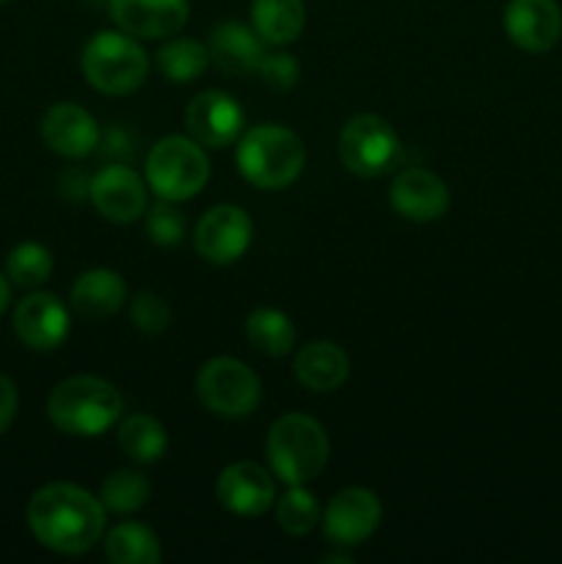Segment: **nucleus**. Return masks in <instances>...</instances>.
Masks as SVG:
<instances>
[{"instance_id": "f257e3e1", "label": "nucleus", "mask_w": 562, "mask_h": 564, "mask_svg": "<svg viewBox=\"0 0 562 564\" xmlns=\"http://www.w3.org/2000/svg\"><path fill=\"white\" fill-rule=\"evenodd\" d=\"M28 529L44 549L80 556L105 538V507L80 485L50 482L28 501Z\"/></svg>"}, {"instance_id": "f03ea898", "label": "nucleus", "mask_w": 562, "mask_h": 564, "mask_svg": "<svg viewBox=\"0 0 562 564\" xmlns=\"http://www.w3.org/2000/svg\"><path fill=\"white\" fill-rule=\"evenodd\" d=\"M125 400L114 383L94 375L61 380L47 400V416L61 433L97 438L121 422Z\"/></svg>"}, {"instance_id": "7ed1b4c3", "label": "nucleus", "mask_w": 562, "mask_h": 564, "mask_svg": "<svg viewBox=\"0 0 562 564\" xmlns=\"http://www.w3.org/2000/svg\"><path fill=\"white\" fill-rule=\"evenodd\" d=\"M237 171L259 191H284L306 165V147L301 138L281 124L251 127L237 141Z\"/></svg>"}, {"instance_id": "20e7f679", "label": "nucleus", "mask_w": 562, "mask_h": 564, "mask_svg": "<svg viewBox=\"0 0 562 564\" xmlns=\"http://www.w3.org/2000/svg\"><path fill=\"white\" fill-rule=\"evenodd\" d=\"M328 433L306 413H284L268 430V463L284 485H306L328 466Z\"/></svg>"}, {"instance_id": "39448f33", "label": "nucleus", "mask_w": 562, "mask_h": 564, "mask_svg": "<svg viewBox=\"0 0 562 564\" xmlns=\"http://www.w3.org/2000/svg\"><path fill=\"white\" fill-rule=\"evenodd\" d=\"M80 69L99 94L127 97L147 80L149 55L130 33L99 31L83 47Z\"/></svg>"}, {"instance_id": "423d86ee", "label": "nucleus", "mask_w": 562, "mask_h": 564, "mask_svg": "<svg viewBox=\"0 0 562 564\" xmlns=\"http://www.w3.org/2000/svg\"><path fill=\"white\" fill-rule=\"evenodd\" d=\"M147 182L165 202H187L209 182V158L191 135H165L149 149Z\"/></svg>"}, {"instance_id": "0eeeda50", "label": "nucleus", "mask_w": 562, "mask_h": 564, "mask_svg": "<svg viewBox=\"0 0 562 564\" xmlns=\"http://www.w3.org/2000/svg\"><path fill=\"white\" fill-rule=\"evenodd\" d=\"M196 394L215 416L246 419L262 402V383L248 364L231 356H215L198 369Z\"/></svg>"}, {"instance_id": "6e6552de", "label": "nucleus", "mask_w": 562, "mask_h": 564, "mask_svg": "<svg viewBox=\"0 0 562 564\" xmlns=\"http://www.w3.org/2000/svg\"><path fill=\"white\" fill-rule=\"evenodd\" d=\"M339 160L350 174L361 180H375L386 174L400 158V135L395 127L378 113H358L345 121L339 130Z\"/></svg>"}, {"instance_id": "1a4fd4ad", "label": "nucleus", "mask_w": 562, "mask_h": 564, "mask_svg": "<svg viewBox=\"0 0 562 564\" xmlns=\"http://www.w3.org/2000/svg\"><path fill=\"white\" fill-rule=\"evenodd\" d=\"M251 237L253 224L246 209L237 204H215L198 218L193 242L204 262L224 268V264L237 262L248 251Z\"/></svg>"}, {"instance_id": "9d476101", "label": "nucleus", "mask_w": 562, "mask_h": 564, "mask_svg": "<svg viewBox=\"0 0 562 564\" xmlns=\"http://www.w3.org/2000/svg\"><path fill=\"white\" fill-rule=\"evenodd\" d=\"M380 518H383V507L372 490L345 488L325 505L320 523L331 543L353 549V545L367 543L378 532Z\"/></svg>"}, {"instance_id": "9b49d317", "label": "nucleus", "mask_w": 562, "mask_h": 564, "mask_svg": "<svg viewBox=\"0 0 562 564\" xmlns=\"http://www.w3.org/2000/svg\"><path fill=\"white\" fill-rule=\"evenodd\" d=\"M185 127L193 141L209 149H226L240 141L246 130V113L231 94L207 88L196 94L185 108Z\"/></svg>"}, {"instance_id": "f8f14e48", "label": "nucleus", "mask_w": 562, "mask_h": 564, "mask_svg": "<svg viewBox=\"0 0 562 564\" xmlns=\"http://www.w3.org/2000/svg\"><path fill=\"white\" fill-rule=\"evenodd\" d=\"M88 198L94 209L110 224H132L143 218L149 204L147 182L125 163H110L99 169L88 182Z\"/></svg>"}, {"instance_id": "ddd939ff", "label": "nucleus", "mask_w": 562, "mask_h": 564, "mask_svg": "<svg viewBox=\"0 0 562 564\" xmlns=\"http://www.w3.org/2000/svg\"><path fill=\"white\" fill-rule=\"evenodd\" d=\"M215 496L220 507L231 516L257 518L275 505V479L273 471L253 460L231 463L220 471L215 482Z\"/></svg>"}, {"instance_id": "4468645a", "label": "nucleus", "mask_w": 562, "mask_h": 564, "mask_svg": "<svg viewBox=\"0 0 562 564\" xmlns=\"http://www.w3.org/2000/svg\"><path fill=\"white\" fill-rule=\"evenodd\" d=\"M389 204L400 218L413 220V224H433V220L444 218L452 196L439 174L411 165L391 180Z\"/></svg>"}, {"instance_id": "2eb2a0df", "label": "nucleus", "mask_w": 562, "mask_h": 564, "mask_svg": "<svg viewBox=\"0 0 562 564\" xmlns=\"http://www.w3.org/2000/svg\"><path fill=\"white\" fill-rule=\"evenodd\" d=\"M501 20L510 42L523 53H549L562 39V9L556 0H510Z\"/></svg>"}, {"instance_id": "dca6fc26", "label": "nucleus", "mask_w": 562, "mask_h": 564, "mask_svg": "<svg viewBox=\"0 0 562 564\" xmlns=\"http://www.w3.org/2000/svg\"><path fill=\"white\" fill-rule=\"evenodd\" d=\"M39 130H42V141L47 143L50 152L66 160L88 158L102 143V130H99L97 119L75 102H55L53 108H47Z\"/></svg>"}, {"instance_id": "f3484780", "label": "nucleus", "mask_w": 562, "mask_h": 564, "mask_svg": "<svg viewBox=\"0 0 562 564\" xmlns=\"http://www.w3.org/2000/svg\"><path fill=\"white\" fill-rule=\"evenodd\" d=\"M14 334L31 350H55L69 336V308L53 292H31L14 308Z\"/></svg>"}, {"instance_id": "a211bd4d", "label": "nucleus", "mask_w": 562, "mask_h": 564, "mask_svg": "<svg viewBox=\"0 0 562 564\" xmlns=\"http://www.w3.org/2000/svg\"><path fill=\"white\" fill-rule=\"evenodd\" d=\"M108 9L119 31L136 39L174 36L191 17L187 0H110Z\"/></svg>"}, {"instance_id": "6ab92c4d", "label": "nucleus", "mask_w": 562, "mask_h": 564, "mask_svg": "<svg viewBox=\"0 0 562 564\" xmlns=\"http://www.w3.org/2000/svg\"><path fill=\"white\" fill-rule=\"evenodd\" d=\"M209 58L224 75H253L262 66L270 44L242 22H218L209 33Z\"/></svg>"}, {"instance_id": "aec40b11", "label": "nucleus", "mask_w": 562, "mask_h": 564, "mask_svg": "<svg viewBox=\"0 0 562 564\" xmlns=\"http://www.w3.org/2000/svg\"><path fill=\"white\" fill-rule=\"evenodd\" d=\"M292 372L303 389L314 391V394H328L350 378V358L334 341L317 339L298 350Z\"/></svg>"}, {"instance_id": "412c9836", "label": "nucleus", "mask_w": 562, "mask_h": 564, "mask_svg": "<svg viewBox=\"0 0 562 564\" xmlns=\"http://www.w3.org/2000/svg\"><path fill=\"white\" fill-rule=\"evenodd\" d=\"M69 301L72 308L86 319L114 317L127 303V281L108 268L86 270L72 284Z\"/></svg>"}, {"instance_id": "4be33fe9", "label": "nucleus", "mask_w": 562, "mask_h": 564, "mask_svg": "<svg viewBox=\"0 0 562 564\" xmlns=\"http://www.w3.org/2000/svg\"><path fill=\"white\" fill-rule=\"evenodd\" d=\"M251 25L270 47L292 44L306 28L303 0H251Z\"/></svg>"}, {"instance_id": "5701e85b", "label": "nucleus", "mask_w": 562, "mask_h": 564, "mask_svg": "<svg viewBox=\"0 0 562 564\" xmlns=\"http://www.w3.org/2000/svg\"><path fill=\"white\" fill-rule=\"evenodd\" d=\"M246 339L257 352L268 358H281L295 347V325H292L290 314L281 308H253L246 319Z\"/></svg>"}, {"instance_id": "b1692460", "label": "nucleus", "mask_w": 562, "mask_h": 564, "mask_svg": "<svg viewBox=\"0 0 562 564\" xmlns=\"http://www.w3.org/2000/svg\"><path fill=\"white\" fill-rule=\"evenodd\" d=\"M105 556L114 564H160L163 549L152 529L127 521L105 534Z\"/></svg>"}, {"instance_id": "393cba45", "label": "nucleus", "mask_w": 562, "mask_h": 564, "mask_svg": "<svg viewBox=\"0 0 562 564\" xmlns=\"http://www.w3.org/2000/svg\"><path fill=\"white\" fill-rule=\"evenodd\" d=\"M119 446L132 463H158L169 449V433L149 413H130L119 422Z\"/></svg>"}, {"instance_id": "a878e982", "label": "nucleus", "mask_w": 562, "mask_h": 564, "mask_svg": "<svg viewBox=\"0 0 562 564\" xmlns=\"http://www.w3.org/2000/svg\"><path fill=\"white\" fill-rule=\"evenodd\" d=\"M158 69L171 83H191L207 72L213 64L207 44L196 39H171L158 50Z\"/></svg>"}, {"instance_id": "bb28decb", "label": "nucleus", "mask_w": 562, "mask_h": 564, "mask_svg": "<svg viewBox=\"0 0 562 564\" xmlns=\"http://www.w3.org/2000/svg\"><path fill=\"white\" fill-rule=\"evenodd\" d=\"M99 501L108 512L116 516H130L138 512L152 496V485L143 477L141 471H132V468H119L110 477H105V482L99 485Z\"/></svg>"}, {"instance_id": "cd10ccee", "label": "nucleus", "mask_w": 562, "mask_h": 564, "mask_svg": "<svg viewBox=\"0 0 562 564\" xmlns=\"http://www.w3.org/2000/svg\"><path fill=\"white\" fill-rule=\"evenodd\" d=\"M320 518H323L320 501L306 485H290V490L275 501V523L292 538H303L312 532Z\"/></svg>"}, {"instance_id": "c85d7f7f", "label": "nucleus", "mask_w": 562, "mask_h": 564, "mask_svg": "<svg viewBox=\"0 0 562 564\" xmlns=\"http://www.w3.org/2000/svg\"><path fill=\"white\" fill-rule=\"evenodd\" d=\"M6 275L22 290L42 286L53 275V253L42 242H20L6 259Z\"/></svg>"}, {"instance_id": "c756f323", "label": "nucleus", "mask_w": 562, "mask_h": 564, "mask_svg": "<svg viewBox=\"0 0 562 564\" xmlns=\"http://www.w3.org/2000/svg\"><path fill=\"white\" fill-rule=\"evenodd\" d=\"M143 215H147L143 229H147V237L154 246L174 248L185 240V215L176 209L174 202L160 198V202L152 204Z\"/></svg>"}, {"instance_id": "7c9ffc66", "label": "nucleus", "mask_w": 562, "mask_h": 564, "mask_svg": "<svg viewBox=\"0 0 562 564\" xmlns=\"http://www.w3.org/2000/svg\"><path fill=\"white\" fill-rule=\"evenodd\" d=\"M130 323L147 336L163 334L171 325V306L158 292H141L130 303Z\"/></svg>"}, {"instance_id": "2f4dec72", "label": "nucleus", "mask_w": 562, "mask_h": 564, "mask_svg": "<svg viewBox=\"0 0 562 564\" xmlns=\"http://www.w3.org/2000/svg\"><path fill=\"white\" fill-rule=\"evenodd\" d=\"M259 75L275 91H290L295 88L298 77H301V66H298L295 55L290 53H268L264 55L262 66H259Z\"/></svg>"}, {"instance_id": "473e14b6", "label": "nucleus", "mask_w": 562, "mask_h": 564, "mask_svg": "<svg viewBox=\"0 0 562 564\" xmlns=\"http://www.w3.org/2000/svg\"><path fill=\"white\" fill-rule=\"evenodd\" d=\"M17 408H20V394H17L14 380L0 375V433H6L9 424L14 422Z\"/></svg>"}, {"instance_id": "72a5a7b5", "label": "nucleus", "mask_w": 562, "mask_h": 564, "mask_svg": "<svg viewBox=\"0 0 562 564\" xmlns=\"http://www.w3.org/2000/svg\"><path fill=\"white\" fill-rule=\"evenodd\" d=\"M9 301H11V286H9V281H6V275L0 273V314L6 312Z\"/></svg>"}, {"instance_id": "f704fd0d", "label": "nucleus", "mask_w": 562, "mask_h": 564, "mask_svg": "<svg viewBox=\"0 0 562 564\" xmlns=\"http://www.w3.org/2000/svg\"><path fill=\"white\" fill-rule=\"evenodd\" d=\"M0 3H9V0H0Z\"/></svg>"}]
</instances>
